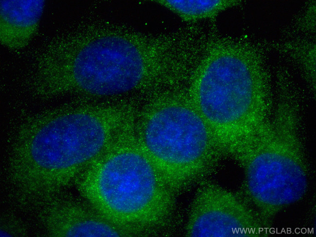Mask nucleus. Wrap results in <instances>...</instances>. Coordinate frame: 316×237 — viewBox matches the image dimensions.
<instances>
[{
    "instance_id": "1",
    "label": "nucleus",
    "mask_w": 316,
    "mask_h": 237,
    "mask_svg": "<svg viewBox=\"0 0 316 237\" xmlns=\"http://www.w3.org/2000/svg\"><path fill=\"white\" fill-rule=\"evenodd\" d=\"M130 103L82 105L35 116L16 136L9 178L26 206H41L70 185L135 118Z\"/></svg>"
},
{
    "instance_id": "2",
    "label": "nucleus",
    "mask_w": 316,
    "mask_h": 237,
    "mask_svg": "<svg viewBox=\"0 0 316 237\" xmlns=\"http://www.w3.org/2000/svg\"><path fill=\"white\" fill-rule=\"evenodd\" d=\"M179 40L122 29L79 34L61 40L52 71L61 93L93 97L161 91L186 76L189 55Z\"/></svg>"
},
{
    "instance_id": "3",
    "label": "nucleus",
    "mask_w": 316,
    "mask_h": 237,
    "mask_svg": "<svg viewBox=\"0 0 316 237\" xmlns=\"http://www.w3.org/2000/svg\"><path fill=\"white\" fill-rule=\"evenodd\" d=\"M268 84L261 60L244 44L216 41L199 57L186 91L223 154L236 157L268 124Z\"/></svg>"
},
{
    "instance_id": "4",
    "label": "nucleus",
    "mask_w": 316,
    "mask_h": 237,
    "mask_svg": "<svg viewBox=\"0 0 316 237\" xmlns=\"http://www.w3.org/2000/svg\"><path fill=\"white\" fill-rule=\"evenodd\" d=\"M135 121L74 184L83 199L105 218L147 236L156 234L171 222L176 195L140 147Z\"/></svg>"
},
{
    "instance_id": "5",
    "label": "nucleus",
    "mask_w": 316,
    "mask_h": 237,
    "mask_svg": "<svg viewBox=\"0 0 316 237\" xmlns=\"http://www.w3.org/2000/svg\"><path fill=\"white\" fill-rule=\"evenodd\" d=\"M137 140L176 195L200 184L223 155L209 126L186 90L157 92L138 111Z\"/></svg>"
},
{
    "instance_id": "6",
    "label": "nucleus",
    "mask_w": 316,
    "mask_h": 237,
    "mask_svg": "<svg viewBox=\"0 0 316 237\" xmlns=\"http://www.w3.org/2000/svg\"><path fill=\"white\" fill-rule=\"evenodd\" d=\"M298 111L293 101L279 100L265 129L236 157L244 168L248 198L262 215L275 214L306 192Z\"/></svg>"
},
{
    "instance_id": "7",
    "label": "nucleus",
    "mask_w": 316,
    "mask_h": 237,
    "mask_svg": "<svg viewBox=\"0 0 316 237\" xmlns=\"http://www.w3.org/2000/svg\"><path fill=\"white\" fill-rule=\"evenodd\" d=\"M263 222L236 194L214 183L199 184L190 209L186 235L191 237H255Z\"/></svg>"
},
{
    "instance_id": "8",
    "label": "nucleus",
    "mask_w": 316,
    "mask_h": 237,
    "mask_svg": "<svg viewBox=\"0 0 316 237\" xmlns=\"http://www.w3.org/2000/svg\"><path fill=\"white\" fill-rule=\"evenodd\" d=\"M41 207L39 219L50 237L144 236L138 229L109 220L86 200L57 196Z\"/></svg>"
},
{
    "instance_id": "9",
    "label": "nucleus",
    "mask_w": 316,
    "mask_h": 237,
    "mask_svg": "<svg viewBox=\"0 0 316 237\" xmlns=\"http://www.w3.org/2000/svg\"><path fill=\"white\" fill-rule=\"evenodd\" d=\"M44 0H0V42L19 51L25 48L37 32Z\"/></svg>"
},
{
    "instance_id": "10",
    "label": "nucleus",
    "mask_w": 316,
    "mask_h": 237,
    "mask_svg": "<svg viewBox=\"0 0 316 237\" xmlns=\"http://www.w3.org/2000/svg\"><path fill=\"white\" fill-rule=\"evenodd\" d=\"M153 1L188 22L213 18L221 12L241 2L238 0H155Z\"/></svg>"
},
{
    "instance_id": "11",
    "label": "nucleus",
    "mask_w": 316,
    "mask_h": 237,
    "mask_svg": "<svg viewBox=\"0 0 316 237\" xmlns=\"http://www.w3.org/2000/svg\"><path fill=\"white\" fill-rule=\"evenodd\" d=\"M26 235L27 231L25 226L17 218L7 216L1 220L0 237H24Z\"/></svg>"
}]
</instances>
